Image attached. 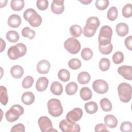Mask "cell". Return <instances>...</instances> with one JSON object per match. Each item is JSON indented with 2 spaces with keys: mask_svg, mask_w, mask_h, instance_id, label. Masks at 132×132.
I'll return each mask as SVG.
<instances>
[{
  "mask_svg": "<svg viewBox=\"0 0 132 132\" xmlns=\"http://www.w3.org/2000/svg\"><path fill=\"white\" fill-rule=\"evenodd\" d=\"M100 24V22L98 18L94 16L89 18L87 20L86 25L84 27V35L88 38L93 36Z\"/></svg>",
  "mask_w": 132,
  "mask_h": 132,
  "instance_id": "obj_1",
  "label": "cell"
},
{
  "mask_svg": "<svg viewBox=\"0 0 132 132\" xmlns=\"http://www.w3.org/2000/svg\"><path fill=\"white\" fill-rule=\"evenodd\" d=\"M26 52L27 47L26 45L22 43H18L9 48L7 51V55L10 59L16 60L24 56Z\"/></svg>",
  "mask_w": 132,
  "mask_h": 132,
  "instance_id": "obj_2",
  "label": "cell"
},
{
  "mask_svg": "<svg viewBox=\"0 0 132 132\" xmlns=\"http://www.w3.org/2000/svg\"><path fill=\"white\" fill-rule=\"evenodd\" d=\"M24 19L34 27L39 26L42 23L41 16L32 8L26 9L23 13Z\"/></svg>",
  "mask_w": 132,
  "mask_h": 132,
  "instance_id": "obj_3",
  "label": "cell"
},
{
  "mask_svg": "<svg viewBox=\"0 0 132 132\" xmlns=\"http://www.w3.org/2000/svg\"><path fill=\"white\" fill-rule=\"evenodd\" d=\"M118 92L120 101L123 103H128L131 98V87L126 82L121 83L118 87Z\"/></svg>",
  "mask_w": 132,
  "mask_h": 132,
  "instance_id": "obj_4",
  "label": "cell"
},
{
  "mask_svg": "<svg viewBox=\"0 0 132 132\" xmlns=\"http://www.w3.org/2000/svg\"><path fill=\"white\" fill-rule=\"evenodd\" d=\"M48 112L49 114L54 117H58L61 116L63 112V107L61 102L57 98H51L47 103Z\"/></svg>",
  "mask_w": 132,
  "mask_h": 132,
  "instance_id": "obj_5",
  "label": "cell"
},
{
  "mask_svg": "<svg viewBox=\"0 0 132 132\" xmlns=\"http://www.w3.org/2000/svg\"><path fill=\"white\" fill-rule=\"evenodd\" d=\"M24 109L22 106L18 104L13 105L6 112V119L9 122H14L24 113Z\"/></svg>",
  "mask_w": 132,
  "mask_h": 132,
  "instance_id": "obj_6",
  "label": "cell"
},
{
  "mask_svg": "<svg viewBox=\"0 0 132 132\" xmlns=\"http://www.w3.org/2000/svg\"><path fill=\"white\" fill-rule=\"evenodd\" d=\"M112 30L109 26L105 25L101 27L98 37L99 45H106L110 43Z\"/></svg>",
  "mask_w": 132,
  "mask_h": 132,
  "instance_id": "obj_7",
  "label": "cell"
},
{
  "mask_svg": "<svg viewBox=\"0 0 132 132\" xmlns=\"http://www.w3.org/2000/svg\"><path fill=\"white\" fill-rule=\"evenodd\" d=\"M64 47L70 54H76L79 52L81 45L77 39L74 38H70L64 41Z\"/></svg>",
  "mask_w": 132,
  "mask_h": 132,
  "instance_id": "obj_8",
  "label": "cell"
},
{
  "mask_svg": "<svg viewBox=\"0 0 132 132\" xmlns=\"http://www.w3.org/2000/svg\"><path fill=\"white\" fill-rule=\"evenodd\" d=\"M59 127L63 132H79L80 131L79 124L70 122L66 119H63L60 122Z\"/></svg>",
  "mask_w": 132,
  "mask_h": 132,
  "instance_id": "obj_9",
  "label": "cell"
},
{
  "mask_svg": "<svg viewBox=\"0 0 132 132\" xmlns=\"http://www.w3.org/2000/svg\"><path fill=\"white\" fill-rule=\"evenodd\" d=\"M38 123L42 132H50L56 131L53 127V124L51 120L46 116L40 117L38 121Z\"/></svg>",
  "mask_w": 132,
  "mask_h": 132,
  "instance_id": "obj_10",
  "label": "cell"
},
{
  "mask_svg": "<svg viewBox=\"0 0 132 132\" xmlns=\"http://www.w3.org/2000/svg\"><path fill=\"white\" fill-rule=\"evenodd\" d=\"M92 88L95 92L98 94H104L108 91L109 86L105 80L99 79L93 82Z\"/></svg>",
  "mask_w": 132,
  "mask_h": 132,
  "instance_id": "obj_11",
  "label": "cell"
},
{
  "mask_svg": "<svg viewBox=\"0 0 132 132\" xmlns=\"http://www.w3.org/2000/svg\"><path fill=\"white\" fill-rule=\"evenodd\" d=\"M83 114L82 110L80 108H75L69 111L66 115V120L71 123H75L79 121Z\"/></svg>",
  "mask_w": 132,
  "mask_h": 132,
  "instance_id": "obj_12",
  "label": "cell"
},
{
  "mask_svg": "<svg viewBox=\"0 0 132 132\" xmlns=\"http://www.w3.org/2000/svg\"><path fill=\"white\" fill-rule=\"evenodd\" d=\"M118 73L124 78L131 80L132 79V67L130 65H122L118 68Z\"/></svg>",
  "mask_w": 132,
  "mask_h": 132,
  "instance_id": "obj_13",
  "label": "cell"
},
{
  "mask_svg": "<svg viewBox=\"0 0 132 132\" xmlns=\"http://www.w3.org/2000/svg\"><path fill=\"white\" fill-rule=\"evenodd\" d=\"M63 3V0H53L51 4L52 11L57 14H61L64 10Z\"/></svg>",
  "mask_w": 132,
  "mask_h": 132,
  "instance_id": "obj_14",
  "label": "cell"
},
{
  "mask_svg": "<svg viewBox=\"0 0 132 132\" xmlns=\"http://www.w3.org/2000/svg\"><path fill=\"white\" fill-rule=\"evenodd\" d=\"M51 68V64L47 60L43 59L40 60L37 65L38 72L41 74H47Z\"/></svg>",
  "mask_w": 132,
  "mask_h": 132,
  "instance_id": "obj_15",
  "label": "cell"
},
{
  "mask_svg": "<svg viewBox=\"0 0 132 132\" xmlns=\"http://www.w3.org/2000/svg\"><path fill=\"white\" fill-rule=\"evenodd\" d=\"M22 22L20 16L16 14H12L8 19V25L12 28H17L21 25Z\"/></svg>",
  "mask_w": 132,
  "mask_h": 132,
  "instance_id": "obj_16",
  "label": "cell"
},
{
  "mask_svg": "<svg viewBox=\"0 0 132 132\" xmlns=\"http://www.w3.org/2000/svg\"><path fill=\"white\" fill-rule=\"evenodd\" d=\"M48 80L45 77H41L38 79L36 84V88L39 92L45 91L48 86Z\"/></svg>",
  "mask_w": 132,
  "mask_h": 132,
  "instance_id": "obj_17",
  "label": "cell"
},
{
  "mask_svg": "<svg viewBox=\"0 0 132 132\" xmlns=\"http://www.w3.org/2000/svg\"><path fill=\"white\" fill-rule=\"evenodd\" d=\"M116 31L118 35L120 37H124L126 36L129 31L128 25L125 23H119L116 25Z\"/></svg>",
  "mask_w": 132,
  "mask_h": 132,
  "instance_id": "obj_18",
  "label": "cell"
},
{
  "mask_svg": "<svg viewBox=\"0 0 132 132\" xmlns=\"http://www.w3.org/2000/svg\"><path fill=\"white\" fill-rule=\"evenodd\" d=\"M35 97L33 93L31 92H25L21 96V101L22 103L26 105L32 104L35 101Z\"/></svg>",
  "mask_w": 132,
  "mask_h": 132,
  "instance_id": "obj_19",
  "label": "cell"
},
{
  "mask_svg": "<svg viewBox=\"0 0 132 132\" xmlns=\"http://www.w3.org/2000/svg\"><path fill=\"white\" fill-rule=\"evenodd\" d=\"M104 122L106 126L111 128H115L118 125V120L112 114L106 115L104 118Z\"/></svg>",
  "mask_w": 132,
  "mask_h": 132,
  "instance_id": "obj_20",
  "label": "cell"
},
{
  "mask_svg": "<svg viewBox=\"0 0 132 132\" xmlns=\"http://www.w3.org/2000/svg\"><path fill=\"white\" fill-rule=\"evenodd\" d=\"M51 92L56 95H60L63 92V87L62 85L58 81H53L50 87Z\"/></svg>",
  "mask_w": 132,
  "mask_h": 132,
  "instance_id": "obj_21",
  "label": "cell"
},
{
  "mask_svg": "<svg viewBox=\"0 0 132 132\" xmlns=\"http://www.w3.org/2000/svg\"><path fill=\"white\" fill-rule=\"evenodd\" d=\"M10 73L14 78H20L24 74V69L19 65H15L11 67Z\"/></svg>",
  "mask_w": 132,
  "mask_h": 132,
  "instance_id": "obj_22",
  "label": "cell"
},
{
  "mask_svg": "<svg viewBox=\"0 0 132 132\" xmlns=\"http://www.w3.org/2000/svg\"><path fill=\"white\" fill-rule=\"evenodd\" d=\"M85 109L88 113L93 114L97 112L98 110V106L95 102L90 101L85 104Z\"/></svg>",
  "mask_w": 132,
  "mask_h": 132,
  "instance_id": "obj_23",
  "label": "cell"
},
{
  "mask_svg": "<svg viewBox=\"0 0 132 132\" xmlns=\"http://www.w3.org/2000/svg\"><path fill=\"white\" fill-rule=\"evenodd\" d=\"M90 78L91 76L89 73L85 71L80 72L77 76V81L79 84L82 85L88 84Z\"/></svg>",
  "mask_w": 132,
  "mask_h": 132,
  "instance_id": "obj_24",
  "label": "cell"
},
{
  "mask_svg": "<svg viewBox=\"0 0 132 132\" xmlns=\"http://www.w3.org/2000/svg\"><path fill=\"white\" fill-rule=\"evenodd\" d=\"M79 94L80 97L84 101H88L91 98L92 96V93L91 90L89 88L87 87H84L81 88Z\"/></svg>",
  "mask_w": 132,
  "mask_h": 132,
  "instance_id": "obj_25",
  "label": "cell"
},
{
  "mask_svg": "<svg viewBox=\"0 0 132 132\" xmlns=\"http://www.w3.org/2000/svg\"><path fill=\"white\" fill-rule=\"evenodd\" d=\"M70 33L71 35L75 38L79 37L82 32V29L80 26L78 25H73L70 27Z\"/></svg>",
  "mask_w": 132,
  "mask_h": 132,
  "instance_id": "obj_26",
  "label": "cell"
},
{
  "mask_svg": "<svg viewBox=\"0 0 132 132\" xmlns=\"http://www.w3.org/2000/svg\"><path fill=\"white\" fill-rule=\"evenodd\" d=\"M78 89L77 84L74 81L68 83L65 87V92L68 95H72L75 94Z\"/></svg>",
  "mask_w": 132,
  "mask_h": 132,
  "instance_id": "obj_27",
  "label": "cell"
},
{
  "mask_svg": "<svg viewBox=\"0 0 132 132\" xmlns=\"http://www.w3.org/2000/svg\"><path fill=\"white\" fill-rule=\"evenodd\" d=\"M6 37L7 40L11 43L17 42L20 38L18 32L15 30H9L7 31L6 34Z\"/></svg>",
  "mask_w": 132,
  "mask_h": 132,
  "instance_id": "obj_28",
  "label": "cell"
},
{
  "mask_svg": "<svg viewBox=\"0 0 132 132\" xmlns=\"http://www.w3.org/2000/svg\"><path fill=\"white\" fill-rule=\"evenodd\" d=\"M10 6L14 11H20L24 6V0H11Z\"/></svg>",
  "mask_w": 132,
  "mask_h": 132,
  "instance_id": "obj_29",
  "label": "cell"
},
{
  "mask_svg": "<svg viewBox=\"0 0 132 132\" xmlns=\"http://www.w3.org/2000/svg\"><path fill=\"white\" fill-rule=\"evenodd\" d=\"M0 99L1 103L3 105H6L8 102V96L7 90L5 87L1 86L0 87Z\"/></svg>",
  "mask_w": 132,
  "mask_h": 132,
  "instance_id": "obj_30",
  "label": "cell"
},
{
  "mask_svg": "<svg viewBox=\"0 0 132 132\" xmlns=\"http://www.w3.org/2000/svg\"><path fill=\"white\" fill-rule=\"evenodd\" d=\"M100 106L105 112H109L112 109V104L107 98H103L100 101Z\"/></svg>",
  "mask_w": 132,
  "mask_h": 132,
  "instance_id": "obj_31",
  "label": "cell"
},
{
  "mask_svg": "<svg viewBox=\"0 0 132 132\" xmlns=\"http://www.w3.org/2000/svg\"><path fill=\"white\" fill-rule=\"evenodd\" d=\"M58 77L62 81L66 82L69 80L70 78V74L67 70L62 69L59 71L58 73Z\"/></svg>",
  "mask_w": 132,
  "mask_h": 132,
  "instance_id": "obj_32",
  "label": "cell"
},
{
  "mask_svg": "<svg viewBox=\"0 0 132 132\" xmlns=\"http://www.w3.org/2000/svg\"><path fill=\"white\" fill-rule=\"evenodd\" d=\"M98 50L100 53L104 55H108L111 53L113 50V45L110 42L106 45H99Z\"/></svg>",
  "mask_w": 132,
  "mask_h": 132,
  "instance_id": "obj_33",
  "label": "cell"
},
{
  "mask_svg": "<svg viewBox=\"0 0 132 132\" xmlns=\"http://www.w3.org/2000/svg\"><path fill=\"white\" fill-rule=\"evenodd\" d=\"M118 15V11L117 7H116L115 6H112L110 7L107 13L108 19L111 21L115 20L117 18Z\"/></svg>",
  "mask_w": 132,
  "mask_h": 132,
  "instance_id": "obj_34",
  "label": "cell"
},
{
  "mask_svg": "<svg viewBox=\"0 0 132 132\" xmlns=\"http://www.w3.org/2000/svg\"><path fill=\"white\" fill-rule=\"evenodd\" d=\"M110 66V60L106 58H102L99 62V68L102 71H107Z\"/></svg>",
  "mask_w": 132,
  "mask_h": 132,
  "instance_id": "obj_35",
  "label": "cell"
},
{
  "mask_svg": "<svg viewBox=\"0 0 132 132\" xmlns=\"http://www.w3.org/2000/svg\"><path fill=\"white\" fill-rule=\"evenodd\" d=\"M81 56L82 58L85 60H89L91 59L93 57V52L88 47H85L81 50Z\"/></svg>",
  "mask_w": 132,
  "mask_h": 132,
  "instance_id": "obj_36",
  "label": "cell"
},
{
  "mask_svg": "<svg viewBox=\"0 0 132 132\" xmlns=\"http://www.w3.org/2000/svg\"><path fill=\"white\" fill-rule=\"evenodd\" d=\"M22 35L25 38H28L29 39H32L34 38L36 35V32L34 30L31 29L28 27H26L22 29Z\"/></svg>",
  "mask_w": 132,
  "mask_h": 132,
  "instance_id": "obj_37",
  "label": "cell"
},
{
  "mask_svg": "<svg viewBox=\"0 0 132 132\" xmlns=\"http://www.w3.org/2000/svg\"><path fill=\"white\" fill-rule=\"evenodd\" d=\"M68 66L72 70H77L81 67V62L77 58H72L69 61Z\"/></svg>",
  "mask_w": 132,
  "mask_h": 132,
  "instance_id": "obj_38",
  "label": "cell"
},
{
  "mask_svg": "<svg viewBox=\"0 0 132 132\" xmlns=\"http://www.w3.org/2000/svg\"><path fill=\"white\" fill-rule=\"evenodd\" d=\"M124 60V55L122 52L117 51L115 52L112 56V61L116 64L122 63Z\"/></svg>",
  "mask_w": 132,
  "mask_h": 132,
  "instance_id": "obj_39",
  "label": "cell"
},
{
  "mask_svg": "<svg viewBox=\"0 0 132 132\" xmlns=\"http://www.w3.org/2000/svg\"><path fill=\"white\" fill-rule=\"evenodd\" d=\"M122 15L124 17L128 18L132 15V6L130 3L126 4L122 8Z\"/></svg>",
  "mask_w": 132,
  "mask_h": 132,
  "instance_id": "obj_40",
  "label": "cell"
},
{
  "mask_svg": "<svg viewBox=\"0 0 132 132\" xmlns=\"http://www.w3.org/2000/svg\"><path fill=\"white\" fill-rule=\"evenodd\" d=\"M109 4V2L108 0H96L95 5L97 9L103 10L108 7Z\"/></svg>",
  "mask_w": 132,
  "mask_h": 132,
  "instance_id": "obj_41",
  "label": "cell"
},
{
  "mask_svg": "<svg viewBox=\"0 0 132 132\" xmlns=\"http://www.w3.org/2000/svg\"><path fill=\"white\" fill-rule=\"evenodd\" d=\"M34 78L31 76H26L22 81V87L25 89H28L30 88L34 84Z\"/></svg>",
  "mask_w": 132,
  "mask_h": 132,
  "instance_id": "obj_42",
  "label": "cell"
},
{
  "mask_svg": "<svg viewBox=\"0 0 132 132\" xmlns=\"http://www.w3.org/2000/svg\"><path fill=\"white\" fill-rule=\"evenodd\" d=\"M120 129L122 132H130L132 131L131 123L129 121L123 122L120 127Z\"/></svg>",
  "mask_w": 132,
  "mask_h": 132,
  "instance_id": "obj_43",
  "label": "cell"
},
{
  "mask_svg": "<svg viewBox=\"0 0 132 132\" xmlns=\"http://www.w3.org/2000/svg\"><path fill=\"white\" fill-rule=\"evenodd\" d=\"M36 6L39 10H45L48 8V2L47 0H38L36 2Z\"/></svg>",
  "mask_w": 132,
  "mask_h": 132,
  "instance_id": "obj_44",
  "label": "cell"
},
{
  "mask_svg": "<svg viewBox=\"0 0 132 132\" xmlns=\"http://www.w3.org/2000/svg\"><path fill=\"white\" fill-rule=\"evenodd\" d=\"M11 132H24L25 131V128L24 125L22 123H18L16 125H14L11 129Z\"/></svg>",
  "mask_w": 132,
  "mask_h": 132,
  "instance_id": "obj_45",
  "label": "cell"
},
{
  "mask_svg": "<svg viewBox=\"0 0 132 132\" xmlns=\"http://www.w3.org/2000/svg\"><path fill=\"white\" fill-rule=\"evenodd\" d=\"M94 130L96 132L100 131H109L106 128V125L103 123H100L95 125Z\"/></svg>",
  "mask_w": 132,
  "mask_h": 132,
  "instance_id": "obj_46",
  "label": "cell"
},
{
  "mask_svg": "<svg viewBox=\"0 0 132 132\" xmlns=\"http://www.w3.org/2000/svg\"><path fill=\"white\" fill-rule=\"evenodd\" d=\"M124 43L128 50L129 51L132 50V36H129L126 37L124 41Z\"/></svg>",
  "mask_w": 132,
  "mask_h": 132,
  "instance_id": "obj_47",
  "label": "cell"
},
{
  "mask_svg": "<svg viewBox=\"0 0 132 132\" xmlns=\"http://www.w3.org/2000/svg\"><path fill=\"white\" fill-rule=\"evenodd\" d=\"M1 52H2L4 50L5 48L6 47V43L5 41H3L2 38H1Z\"/></svg>",
  "mask_w": 132,
  "mask_h": 132,
  "instance_id": "obj_48",
  "label": "cell"
},
{
  "mask_svg": "<svg viewBox=\"0 0 132 132\" xmlns=\"http://www.w3.org/2000/svg\"><path fill=\"white\" fill-rule=\"evenodd\" d=\"M92 0H82V1H79V2L82 3L84 5H88L90 3L92 2Z\"/></svg>",
  "mask_w": 132,
  "mask_h": 132,
  "instance_id": "obj_49",
  "label": "cell"
},
{
  "mask_svg": "<svg viewBox=\"0 0 132 132\" xmlns=\"http://www.w3.org/2000/svg\"><path fill=\"white\" fill-rule=\"evenodd\" d=\"M7 3V1H1V8H3V7H5Z\"/></svg>",
  "mask_w": 132,
  "mask_h": 132,
  "instance_id": "obj_50",
  "label": "cell"
}]
</instances>
